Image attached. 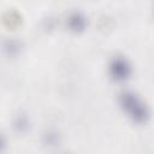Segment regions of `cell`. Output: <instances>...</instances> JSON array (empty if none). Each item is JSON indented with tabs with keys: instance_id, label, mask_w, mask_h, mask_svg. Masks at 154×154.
I'll return each mask as SVG.
<instances>
[{
	"instance_id": "obj_1",
	"label": "cell",
	"mask_w": 154,
	"mask_h": 154,
	"mask_svg": "<svg viewBox=\"0 0 154 154\" xmlns=\"http://www.w3.org/2000/svg\"><path fill=\"white\" fill-rule=\"evenodd\" d=\"M124 103H129L131 105L130 107L128 106L126 108L130 109L131 114L134 116V118H136L137 120H143L147 116L146 113V108L142 106V105H138V102L134 99V97H130L129 95H126V97H124Z\"/></svg>"
},
{
	"instance_id": "obj_2",
	"label": "cell",
	"mask_w": 154,
	"mask_h": 154,
	"mask_svg": "<svg viewBox=\"0 0 154 154\" xmlns=\"http://www.w3.org/2000/svg\"><path fill=\"white\" fill-rule=\"evenodd\" d=\"M113 70H114V72H116L117 76H120V77H122V76H126V66L124 65L123 61L116 63Z\"/></svg>"
}]
</instances>
